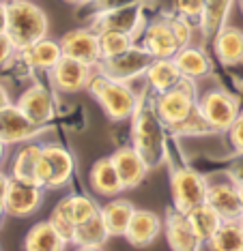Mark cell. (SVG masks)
Returning <instances> with one entry per match:
<instances>
[{
	"label": "cell",
	"instance_id": "e0dca14e",
	"mask_svg": "<svg viewBox=\"0 0 243 251\" xmlns=\"http://www.w3.org/2000/svg\"><path fill=\"white\" fill-rule=\"evenodd\" d=\"M207 202L222 215L224 221H239L243 217V206L239 198V185L230 180H217L209 182V191H207Z\"/></svg>",
	"mask_w": 243,
	"mask_h": 251
},
{
	"label": "cell",
	"instance_id": "52a82bcc",
	"mask_svg": "<svg viewBox=\"0 0 243 251\" xmlns=\"http://www.w3.org/2000/svg\"><path fill=\"white\" fill-rule=\"evenodd\" d=\"M207 191H209V182L192 168H179L170 176L172 206L181 213H187L189 208L207 202Z\"/></svg>",
	"mask_w": 243,
	"mask_h": 251
},
{
	"label": "cell",
	"instance_id": "74e56055",
	"mask_svg": "<svg viewBox=\"0 0 243 251\" xmlns=\"http://www.w3.org/2000/svg\"><path fill=\"white\" fill-rule=\"evenodd\" d=\"M228 138H230V144H233L237 155H243V112L233 123V127L228 129Z\"/></svg>",
	"mask_w": 243,
	"mask_h": 251
},
{
	"label": "cell",
	"instance_id": "d6986e66",
	"mask_svg": "<svg viewBox=\"0 0 243 251\" xmlns=\"http://www.w3.org/2000/svg\"><path fill=\"white\" fill-rule=\"evenodd\" d=\"M161 230H164V224H161V219L153 210H138L136 208V213L129 221V227H127V232H125V238L131 247L142 249V247H149V245L159 236Z\"/></svg>",
	"mask_w": 243,
	"mask_h": 251
},
{
	"label": "cell",
	"instance_id": "484cf974",
	"mask_svg": "<svg viewBox=\"0 0 243 251\" xmlns=\"http://www.w3.org/2000/svg\"><path fill=\"white\" fill-rule=\"evenodd\" d=\"M185 215H187L189 224H192L194 232L198 234V238L202 243H209L211 236L219 230V226L224 224L222 215H219L209 202H202V204H198V206L189 208Z\"/></svg>",
	"mask_w": 243,
	"mask_h": 251
},
{
	"label": "cell",
	"instance_id": "d6a6232c",
	"mask_svg": "<svg viewBox=\"0 0 243 251\" xmlns=\"http://www.w3.org/2000/svg\"><path fill=\"white\" fill-rule=\"evenodd\" d=\"M134 35L129 32H119V30H101L99 32V48H101V60L114 58V56L127 52L134 48Z\"/></svg>",
	"mask_w": 243,
	"mask_h": 251
},
{
	"label": "cell",
	"instance_id": "4dcf8cb0",
	"mask_svg": "<svg viewBox=\"0 0 243 251\" xmlns=\"http://www.w3.org/2000/svg\"><path fill=\"white\" fill-rule=\"evenodd\" d=\"M110 236H112V234H110L106 221H103V217L99 213L92 217V219L84 221V224H80L76 227L73 245H76V247H103Z\"/></svg>",
	"mask_w": 243,
	"mask_h": 251
},
{
	"label": "cell",
	"instance_id": "277c9868",
	"mask_svg": "<svg viewBox=\"0 0 243 251\" xmlns=\"http://www.w3.org/2000/svg\"><path fill=\"white\" fill-rule=\"evenodd\" d=\"M155 107H157L159 118L166 127L177 131L189 118L198 112V97H196V82L183 77V82L168 93L155 97Z\"/></svg>",
	"mask_w": 243,
	"mask_h": 251
},
{
	"label": "cell",
	"instance_id": "44dd1931",
	"mask_svg": "<svg viewBox=\"0 0 243 251\" xmlns=\"http://www.w3.org/2000/svg\"><path fill=\"white\" fill-rule=\"evenodd\" d=\"M213 50L222 65H239L243 62V30L237 26L224 24L213 37Z\"/></svg>",
	"mask_w": 243,
	"mask_h": 251
},
{
	"label": "cell",
	"instance_id": "d590c367",
	"mask_svg": "<svg viewBox=\"0 0 243 251\" xmlns=\"http://www.w3.org/2000/svg\"><path fill=\"white\" fill-rule=\"evenodd\" d=\"M168 20H170V24H172V28H175L179 41L183 43V48L185 45H192L189 41H192V24L194 22L183 18V15H172V18H168Z\"/></svg>",
	"mask_w": 243,
	"mask_h": 251
},
{
	"label": "cell",
	"instance_id": "5bb4252c",
	"mask_svg": "<svg viewBox=\"0 0 243 251\" xmlns=\"http://www.w3.org/2000/svg\"><path fill=\"white\" fill-rule=\"evenodd\" d=\"M164 232H166L168 247L172 251H200L202 245H205L198 238V234L194 232L187 215L177 210L175 206L168 208V213H166Z\"/></svg>",
	"mask_w": 243,
	"mask_h": 251
},
{
	"label": "cell",
	"instance_id": "f35d334b",
	"mask_svg": "<svg viewBox=\"0 0 243 251\" xmlns=\"http://www.w3.org/2000/svg\"><path fill=\"white\" fill-rule=\"evenodd\" d=\"M95 7L99 11L106 9H114V7H123V4H134V2H142V0H92Z\"/></svg>",
	"mask_w": 243,
	"mask_h": 251
},
{
	"label": "cell",
	"instance_id": "7c38bea8",
	"mask_svg": "<svg viewBox=\"0 0 243 251\" xmlns=\"http://www.w3.org/2000/svg\"><path fill=\"white\" fill-rule=\"evenodd\" d=\"M142 48L147 50L153 58H175L177 52L183 48V43L179 41L170 20L159 18V20L149 22V26L144 28Z\"/></svg>",
	"mask_w": 243,
	"mask_h": 251
},
{
	"label": "cell",
	"instance_id": "7dc6e473",
	"mask_svg": "<svg viewBox=\"0 0 243 251\" xmlns=\"http://www.w3.org/2000/svg\"><path fill=\"white\" fill-rule=\"evenodd\" d=\"M239 198H241V206H243V182L239 185Z\"/></svg>",
	"mask_w": 243,
	"mask_h": 251
},
{
	"label": "cell",
	"instance_id": "83f0119b",
	"mask_svg": "<svg viewBox=\"0 0 243 251\" xmlns=\"http://www.w3.org/2000/svg\"><path fill=\"white\" fill-rule=\"evenodd\" d=\"M175 62L179 69H181L183 77L194 79V82L211 73L209 58H207V54L202 52L200 48H196V45H185V48L179 50L175 56Z\"/></svg>",
	"mask_w": 243,
	"mask_h": 251
},
{
	"label": "cell",
	"instance_id": "cb8c5ba5",
	"mask_svg": "<svg viewBox=\"0 0 243 251\" xmlns=\"http://www.w3.org/2000/svg\"><path fill=\"white\" fill-rule=\"evenodd\" d=\"M41 152H43L41 144L24 142V144L20 146V151L15 152V157H13V163H11V176H13V178L37 182V170H39V161H41Z\"/></svg>",
	"mask_w": 243,
	"mask_h": 251
},
{
	"label": "cell",
	"instance_id": "d4e9b609",
	"mask_svg": "<svg viewBox=\"0 0 243 251\" xmlns=\"http://www.w3.org/2000/svg\"><path fill=\"white\" fill-rule=\"evenodd\" d=\"M67 243L50 221L32 226L24 238V251H65Z\"/></svg>",
	"mask_w": 243,
	"mask_h": 251
},
{
	"label": "cell",
	"instance_id": "e575fe53",
	"mask_svg": "<svg viewBox=\"0 0 243 251\" xmlns=\"http://www.w3.org/2000/svg\"><path fill=\"white\" fill-rule=\"evenodd\" d=\"M175 9L179 15L192 20L194 24H200L202 9H205V0H175Z\"/></svg>",
	"mask_w": 243,
	"mask_h": 251
},
{
	"label": "cell",
	"instance_id": "681fc988",
	"mask_svg": "<svg viewBox=\"0 0 243 251\" xmlns=\"http://www.w3.org/2000/svg\"><path fill=\"white\" fill-rule=\"evenodd\" d=\"M239 224H241V227H243V217H241V219H239Z\"/></svg>",
	"mask_w": 243,
	"mask_h": 251
},
{
	"label": "cell",
	"instance_id": "ac0fdd59",
	"mask_svg": "<svg viewBox=\"0 0 243 251\" xmlns=\"http://www.w3.org/2000/svg\"><path fill=\"white\" fill-rule=\"evenodd\" d=\"M15 105L39 127H45L54 118V97L41 84H34V86L26 88L20 95Z\"/></svg>",
	"mask_w": 243,
	"mask_h": 251
},
{
	"label": "cell",
	"instance_id": "1f68e13d",
	"mask_svg": "<svg viewBox=\"0 0 243 251\" xmlns=\"http://www.w3.org/2000/svg\"><path fill=\"white\" fill-rule=\"evenodd\" d=\"M209 251H243V227L239 221H224L207 243Z\"/></svg>",
	"mask_w": 243,
	"mask_h": 251
},
{
	"label": "cell",
	"instance_id": "7bdbcfd3",
	"mask_svg": "<svg viewBox=\"0 0 243 251\" xmlns=\"http://www.w3.org/2000/svg\"><path fill=\"white\" fill-rule=\"evenodd\" d=\"M4 152H7V144L0 140V163H2V159H4Z\"/></svg>",
	"mask_w": 243,
	"mask_h": 251
},
{
	"label": "cell",
	"instance_id": "9a60e30c",
	"mask_svg": "<svg viewBox=\"0 0 243 251\" xmlns=\"http://www.w3.org/2000/svg\"><path fill=\"white\" fill-rule=\"evenodd\" d=\"M110 157H112L114 168L119 172V178L123 182V189H136V187H140L144 178H147L149 170H151L147 159L134 146H121Z\"/></svg>",
	"mask_w": 243,
	"mask_h": 251
},
{
	"label": "cell",
	"instance_id": "60d3db41",
	"mask_svg": "<svg viewBox=\"0 0 243 251\" xmlns=\"http://www.w3.org/2000/svg\"><path fill=\"white\" fill-rule=\"evenodd\" d=\"M7 32V2L0 0V35Z\"/></svg>",
	"mask_w": 243,
	"mask_h": 251
},
{
	"label": "cell",
	"instance_id": "603a6c76",
	"mask_svg": "<svg viewBox=\"0 0 243 251\" xmlns=\"http://www.w3.org/2000/svg\"><path fill=\"white\" fill-rule=\"evenodd\" d=\"M134 213H136L134 204H131L129 200H123L119 196L112 198L110 202H106L101 206V217H103V221H106L112 236H125Z\"/></svg>",
	"mask_w": 243,
	"mask_h": 251
},
{
	"label": "cell",
	"instance_id": "ffe728a7",
	"mask_svg": "<svg viewBox=\"0 0 243 251\" xmlns=\"http://www.w3.org/2000/svg\"><path fill=\"white\" fill-rule=\"evenodd\" d=\"M89 185L92 193L101 198H117L123 189V182L119 178V172L114 168L112 157H103L97 159L95 163L91 165V172H89Z\"/></svg>",
	"mask_w": 243,
	"mask_h": 251
},
{
	"label": "cell",
	"instance_id": "bcb514c9",
	"mask_svg": "<svg viewBox=\"0 0 243 251\" xmlns=\"http://www.w3.org/2000/svg\"><path fill=\"white\" fill-rule=\"evenodd\" d=\"M4 215H7V210H4V202H0V224H2Z\"/></svg>",
	"mask_w": 243,
	"mask_h": 251
},
{
	"label": "cell",
	"instance_id": "7a4b0ae2",
	"mask_svg": "<svg viewBox=\"0 0 243 251\" xmlns=\"http://www.w3.org/2000/svg\"><path fill=\"white\" fill-rule=\"evenodd\" d=\"M48 15L32 0H9L7 2V35L17 50H28L48 37Z\"/></svg>",
	"mask_w": 243,
	"mask_h": 251
},
{
	"label": "cell",
	"instance_id": "ee69618b",
	"mask_svg": "<svg viewBox=\"0 0 243 251\" xmlns=\"http://www.w3.org/2000/svg\"><path fill=\"white\" fill-rule=\"evenodd\" d=\"M76 251H103V247H76Z\"/></svg>",
	"mask_w": 243,
	"mask_h": 251
},
{
	"label": "cell",
	"instance_id": "30bf717a",
	"mask_svg": "<svg viewBox=\"0 0 243 251\" xmlns=\"http://www.w3.org/2000/svg\"><path fill=\"white\" fill-rule=\"evenodd\" d=\"M95 73V67L84 65V62L69 58V56H62L59 65L50 71V82L52 88L59 90V93H80V90L89 88Z\"/></svg>",
	"mask_w": 243,
	"mask_h": 251
},
{
	"label": "cell",
	"instance_id": "5b68a950",
	"mask_svg": "<svg viewBox=\"0 0 243 251\" xmlns=\"http://www.w3.org/2000/svg\"><path fill=\"white\" fill-rule=\"evenodd\" d=\"M76 170L71 151L61 144H43L41 161L37 170V182L45 189H62L69 185Z\"/></svg>",
	"mask_w": 243,
	"mask_h": 251
},
{
	"label": "cell",
	"instance_id": "4fadbf2b",
	"mask_svg": "<svg viewBox=\"0 0 243 251\" xmlns=\"http://www.w3.org/2000/svg\"><path fill=\"white\" fill-rule=\"evenodd\" d=\"M45 127L34 125L30 118L17 105H7L0 110V140L4 144H22V142H30L39 133H43Z\"/></svg>",
	"mask_w": 243,
	"mask_h": 251
},
{
	"label": "cell",
	"instance_id": "f546056e",
	"mask_svg": "<svg viewBox=\"0 0 243 251\" xmlns=\"http://www.w3.org/2000/svg\"><path fill=\"white\" fill-rule=\"evenodd\" d=\"M235 0H205V9H202V18H200V32L202 37L213 39L217 35V30L224 26L230 7Z\"/></svg>",
	"mask_w": 243,
	"mask_h": 251
},
{
	"label": "cell",
	"instance_id": "4316f807",
	"mask_svg": "<svg viewBox=\"0 0 243 251\" xmlns=\"http://www.w3.org/2000/svg\"><path fill=\"white\" fill-rule=\"evenodd\" d=\"M59 213H62L69 221H73L76 226L84 224V221L92 219L95 215L101 213V206H97V202L89 196L82 193H73V196H65L59 204L54 206Z\"/></svg>",
	"mask_w": 243,
	"mask_h": 251
},
{
	"label": "cell",
	"instance_id": "8d00e7d4",
	"mask_svg": "<svg viewBox=\"0 0 243 251\" xmlns=\"http://www.w3.org/2000/svg\"><path fill=\"white\" fill-rule=\"evenodd\" d=\"M15 54H17L15 43L11 41V37L7 32H2V35H0V69H2V67H9V62L13 60Z\"/></svg>",
	"mask_w": 243,
	"mask_h": 251
},
{
	"label": "cell",
	"instance_id": "8992f818",
	"mask_svg": "<svg viewBox=\"0 0 243 251\" xmlns=\"http://www.w3.org/2000/svg\"><path fill=\"white\" fill-rule=\"evenodd\" d=\"M198 112L213 131H228L239 118L241 105L233 93L215 88L198 97Z\"/></svg>",
	"mask_w": 243,
	"mask_h": 251
},
{
	"label": "cell",
	"instance_id": "c3c4849f",
	"mask_svg": "<svg viewBox=\"0 0 243 251\" xmlns=\"http://www.w3.org/2000/svg\"><path fill=\"white\" fill-rule=\"evenodd\" d=\"M239 9H241V13H243V0H239Z\"/></svg>",
	"mask_w": 243,
	"mask_h": 251
},
{
	"label": "cell",
	"instance_id": "836d02e7",
	"mask_svg": "<svg viewBox=\"0 0 243 251\" xmlns=\"http://www.w3.org/2000/svg\"><path fill=\"white\" fill-rule=\"evenodd\" d=\"M50 224L54 226V230L61 234L62 236V241H65L67 245H73V238H76V224H73V221H69L65 215L62 213H59V210H52V215H50Z\"/></svg>",
	"mask_w": 243,
	"mask_h": 251
},
{
	"label": "cell",
	"instance_id": "6da1fadb",
	"mask_svg": "<svg viewBox=\"0 0 243 251\" xmlns=\"http://www.w3.org/2000/svg\"><path fill=\"white\" fill-rule=\"evenodd\" d=\"M134 127H131V142L140 155L147 159L151 168L164 161L166 157V138H164V121L159 118L155 99L149 101L147 95H138V107L134 112Z\"/></svg>",
	"mask_w": 243,
	"mask_h": 251
},
{
	"label": "cell",
	"instance_id": "b9f144b4",
	"mask_svg": "<svg viewBox=\"0 0 243 251\" xmlns=\"http://www.w3.org/2000/svg\"><path fill=\"white\" fill-rule=\"evenodd\" d=\"M7 105H11V97H9V90L0 84V110H4Z\"/></svg>",
	"mask_w": 243,
	"mask_h": 251
},
{
	"label": "cell",
	"instance_id": "8fae6325",
	"mask_svg": "<svg viewBox=\"0 0 243 251\" xmlns=\"http://www.w3.org/2000/svg\"><path fill=\"white\" fill-rule=\"evenodd\" d=\"M62 54L69 58H76L84 65L97 67L101 62V48H99V32L95 28H73L62 35L61 39Z\"/></svg>",
	"mask_w": 243,
	"mask_h": 251
},
{
	"label": "cell",
	"instance_id": "f6af8a7d",
	"mask_svg": "<svg viewBox=\"0 0 243 251\" xmlns=\"http://www.w3.org/2000/svg\"><path fill=\"white\" fill-rule=\"evenodd\" d=\"M62 2H67V4H86V2H91V0H62Z\"/></svg>",
	"mask_w": 243,
	"mask_h": 251
},
{
	"label": "cell",
	"instance_id": "9c48e42d",
	"mask_svg": "<svg viewBox=\"0 0 243 251\" xmlns=\"http://www.w3.org/2000/svg\"><path fill=\"white\" fill-rule=\"evenodd\" d=\"M45 187H41L39 182L30 180H22L11 176L9 182V191L4 196V210L9 217H30L32 213H37L39 206L43 204L45 196Z\"/></svg>",
	"mask_w": 243,
	"mask_h": 251
},
{
	"label": "cell",
	"instance_id": "f1b7e54d",
	"mask_svg": "<svg viewBox=\"0 0 243 251\" xmlns=\"http://www.w3.org/2000/svg\"><path fill=\"white\" fill-rule=\"evenodd\" d=\"M24 54L34 71H52L61 62L62 56H65L61 48V41H54V39H48V37L37 41L32 48L24 50Z\"/></svg>",
	"mask_w": 243,
	"mask_h": 251
},
{
	"label": "cell",
	"instance_id": "2e32d148",
	"mask_svg": "<svg viewBox=\"0 0 243 251\" xmlns=\"http://www.w3.org/2000/svg\"><path fill=\"white\" fill-rule=\"evenodd\" d=\"M142 2H134V4H123V7H114V9H106L97 13L92 28L97 32L101 30H119V32H129L136 37L138 28L142 22Z\"/></svg>",
	"mask_w": 243,
	"mask_h": 251
},
{
	"label": "cell",
	"instance_id": "3957f363",
	"mask_svg": "<svg viewBox=\"0 0 243 251\" xmlns=\"http://www.w3.org/2000/svg\"><path fill=\"white\" fill-rule=\"evenodd\" d=\"M89 90L110 121L123 123L134 116L138 107V95L129 86V82H119L97 71L89 84Z\"/></svg>",
	"mask_w": 243,
	"mask_h": 251
},
{
	"label": "cell",
	"instance_id": "ab89813d",
	"mask_svg": "<svg viewBox=\"0 0 243 251\" xmlns=\"http://www.w3.org/2000/svg\"><path fill=\"white\" fill-rule=\"evenodd\" d=\"M9 182H11V176H7L0 170V202H4V196L9 191Z\"/></svg>",
	"mask_w": 243,
	"mask_h": 251
},
{
	"label": "cell",
	"instance_id": "ba28073f",
	"mask_svg": "<svg viewBox=\"0 0 243 251\" xmlns=\"http://www.w3.org/2000/svg\"><path fill=\"white\" fill-rule=\"evenodd\" d=\"M153 60L155 58L144 48L134 45V48H129L127 52L114 56V58L101 60L95 69L99 73H103V75L112 77V79H119V82H131V79L147 75V71H149V67H151Z\"/></svg>",
	"mask_w": 243,
	"mask_h": 251
},
{
	"label": "cell",
	"instance_id": "7402d4cb",
	"mask_svg": "<svg viewBox=\"0 0 243 251\" xmlns=\"http://www.w3.org/2000/svg\"><path fill=\"white\" fill-rule=\"evenodd\" d=\"M183 82V73L175 58H155L147 71V84L155 95L168 93Z\"/></svg>",
	"mask_w": 243,
	"mask_h": 251
}]
</instances>
